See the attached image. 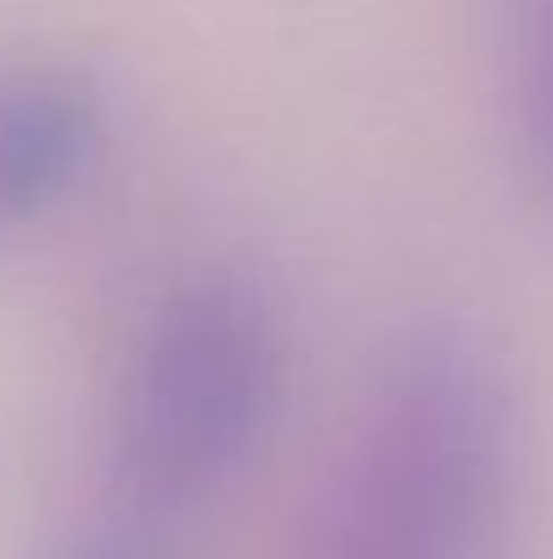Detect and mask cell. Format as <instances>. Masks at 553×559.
Here are the masks:
<instances>
[{
  "instance_id": "obj_3",
  "label": "cell",
  "mask_w": 553,
  "mask_h": 559,
  "mask_svg": "<svg viewBox=\"0 0 553 559\" xmlns=\"http://www.w3.org/2000/svg\"><path fill=\"white\" fill-rule=\"evenodd\" d=\"M104 142V109L87 76L65 66H0V245L49 217Z\"/></svg>"
},
{
  "instance_id": "obj_4",
  "label": "cell",
  "mask_w": 553,
  "mask_h": 559,
  "mask_svg": "<svg viewBox=\"0 0 553 559\" xmlns=\"http://www.w3.org/2000/svg\"><path fill=\"white\" fill-rule=\"evenodd\" d=\"M510 158L527 195L553 212V0H505Z\"/></svg>"
},
{
  "instance_id": "obj_2",
  "label": "cell",
  "mask_w": 553,
  "mask_h": 559,
  "mask_svg": "<svg viewBox=\"0 0 553 559\" xmlns=\"http://www.w3.org/2000/svg\"><path fill=\"white\" fill-rule=\"evenodd\" d=\"M282 370V326L255 283L201 272L164 294L109 418V478L131 516L223 495L272 435Z\"/></svg>"
},
{
  "instance_id": "obj_5",
  "label": "cell",
  "mask_w": 553,
  "mask_h": 559,
  "mask_svg": "<svg viewBox=\"0 0 553 559\" xmlns=\"http://www.w3.org/2000/svg\"><path fill=\"white\" fill-rule=\"evenodd\" d=\"M44 559H175V549L153 533L147 516H131V522H104V527L71 533Z\"/></svg>"
},
{
  "instance_id": "obj_1",
  "label": "cell",
  "mask_w": 553,
  "mask_h": 559,
  "mask_svg": "<svg viewBox=\"0 0 553 559\" xmlns=\"http://www.w3.org/2000/svg\"><path fill=\"white\" fill-rule=\"evenodd\" d=\"M521 478V407L467 326H423L374 370L288 559H494Z\"/></svg>"
}]
</instances>
